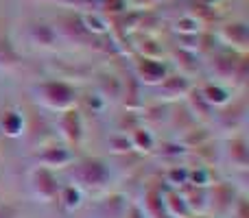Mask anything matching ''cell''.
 <instances>
[{"label": "cell", "mask_w": 249, "mask_h": 218, "mask_svg": "<svg viewBox=\"0 0 249 218\" xmlns=\"http://www.w3.org/2000/svg\"><path fill=\"white\" fill-rule=\"evenodd\" d=\"M31 181H33L31 185H33L35 197L42 203H51L53 199L57 197V192H59V188H57V184H55V177H53L46 168H37V170L33 172V177H31Z\"/></svg>", "instance_id": "obj_1"}, {"label": "cell", "mask_w": 249, "mask_h": 218, "mask_svg": "<svg viewBox=\"0 0 249 218\" xmlns=\"http://www.w3.org/2000/svg\"><path fill=\"white\" fill-rule=\"evenodd\" d=\"M2 129L7 135H20L22 133V116L18 111H9L2 116Z\"/></svg>", "instance_id": "obj_2"}, {"label": "cell", "mask_w": 249, "mask_h": 218, "mask_svg": "<svg viewBox=\"0 0 249 218\" xmlns=\"http://www.w3.org/2000/svg\"><path fill=\"white\" fill-rule=\"evenodd\" d=\"M46 166H66L70 162V153L66 149H48V153L42 157Z\"/></svg>", "instance_id": "obj_3"}, {"label": "cell", "mask_w": 249, "mask_h": 218, "mask_svg": "<svg viewBox=\"0 0 249 218\" xmlns=\"http://www.w3.org/2000/svg\"><path fill=\"white\" fill-rule=\"evenodd\" d=\"M61 199H64V205L68 207V210H74V207H79L81 194H79L74 188H66V190H64V194H61Z\"/></svg>", "instance_id": "obj_4"}]
</instances>
